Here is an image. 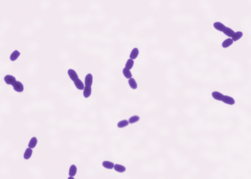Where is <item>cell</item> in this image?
Wrapping results in <instances>:
<instances>
[{"label":"cell","mask_w":251,"mask_h":179,"mask_svg":"<svg viewBox=\"0 0 251 179\" xmlns=\"http://www.w3.org/2000/svg\"><path fill=\"white\" fill-rule=\"evenodd\" d=\"M214 27L216 28L217 30H218V31H220V32H223V31L225 30V28L226 26H225L223 24L220 23V22H215V23L214 24Z\"/></svg>","instance_id":"7"},{"label":"cell","mask_w":251,"mask_h":179,"mask_svg":"<svg viewBox=\"0 0 251 179\" xmlns=\"http://www.w3.org/2000/svg\"><path fill=\"white\" fill-rule=\"evenodd\" d=\"M134 64H135V62H134V60H132V59H131V58H129L128 61H127V62H126V66H125V68H126L127 70H131L132 67H133V66H134Z\"/></svg>","instance_id":"21"},{"label":"cell","mask_w":251,"mask_h":179,"mask_svg":"<svg viewBox=\"0 0 251 179\" xmlns=\"http://www.w3.org/2000/svg\"><path fill=\"white\" fill-rule=\"evenodd\" d=\"M129 84L130 87H131L132 89H136V88H137V83H136L135 80L134 78H132L131 79L129 80Z\"/></svg>","instance_id":"23"},{"label":"cell","mask_w":251,"mask_h":179,"mask_svg":"<svg viewBox=\"0 0 251 179\" xmlns=\"http://www.w3.org/2000/svg\"><path fill=\"white\" fill-rule=\"evenodd\" d=\"M32 152H33V151H32V148H27L26 149L25 152H24V160H27L30 159L31 156H32Z\"/></svg>","instance_id":"10"},{"label":"cell","mask_w":251,"mask_h":179,"mask_svg":"<svg viewBox=\"0 0 251 179\" xmlns=\"http://www.w3.org/2000/svg\"><path fill=\"white\" fill-rule=\"evenodd\" d=\"M68 76H69V77H70V78H71L74 82L75 80H77V79H79L77 73L75 72V70H72V69L68 70Z\"/></svg>","instance_id":"3"},{"label":"cell","mask_w":251,"mask_h":179,"mask_svg":"<svg viewBox=\"0 0 251 179\" xmlns=\"http://www.w3.org/2000/svg\"><path fill=\"white\" fill-rule=\"evenodd\" d=\"M91 87H89V86H85V88L83 90V95L85 98H88L90 94H91Z\"/></svg>","instance_id":"15"},{"label":"cell","mask_w":251,"mask_h":179,"mask_svg":"<svg viewBox=\"0 0 251 179\" xmlns=\"http://www.w3.org/2000/svg\"><path fill=\"white\" fill-rule=\"evenodd\" d=\"M13 86L14 90L17 92H22L24 91V86L19 81L16 80V82L13 85Z\"/></svg>","instance_id":"2"},{"label":"cell","mask_w":251,"mask_h":179,"mask_svg":"<svg viewBox=\"0 0 251 179\" xmlns=\"http://www.w3.org/2000/svg\"><path fill=\"white\" fill-rule=\"evenodd\" d=\"M222 102H225V104H235V100L233 98H232L231 96H224L223 99H222Z\"/></svg>","instance_id":"4"},{"label":"cell","mask_w":251,"mask_h":179,"mask_svg":"<svg viewBox=\"0 0 251 179\" xmlns=\"http://www.w3.org/2000/svg\"><path fill=\"white\" fill-rule=\"evenodd\" d=\"M4 80H5V82L8 85L13 86L16 82V78L14 76H11V75H7V76H5V77L4 78Z\"/></svg>","instance_id":"1"},{"label":"cell","mask_w":251,"mask_h":179,"mask_svg":"<svg viewBox=\"0 0 251 179\" xmlns=\"http://www.w3.org/2000/svg\"><path fill=\"white\" fill-rule=\"evenodd\" d=\"M19 56H20L19 51V50H14V51L11 54V55H10V59L11 61L14 62V61H16V60L19 57Z\"/></svg>","instance_id":"16"},{"label":"cell","mask_w":251,"mask_h":179,"mask_svg":"<svg viewBox=\"0 0 251 179\" xmlns=\"http://www.w3.org/2000/svg\"><path fill=\"white\" fill-rule=\"evenodd\" d=\"M37 143H38V139L37 138L35 137H33L31 138V140H29V144H28V148H34L36 146H37Z\"/></svg>","instance_id":"8"},{"label":"cell","mask_w":251,"mask_h":179,"mask_svg":"<svg viewBox=\"0 0 251 179\" xmlns=\"http://www.w3.org/2000/svg\"><path fill=\"white\" fill-rule=\"evenodd\" d=\"M242 35H243V33H242L241 32H236L234 33L233 36L231 38L232 40H233V42L237 41L238 40H239V39L242 37Z\"/></svg>","instance_id":"18"},{"label":"cell","mask_w":251,"mask_h":179,"mask_svg":"<svg viewBox=\"0 0 251 179\" xmlns=\"http://www.w3.org/2000/svg\"><path fill=\"white\" fill-rule=\"evenodd\" d=\"M223 33H224L226 36L229 37L230 38H232V37L233 36V34H234L235 32L232 30L231 28H228V27H225V30L223 31Z\"/></svg>","instance_id":"12"},{"label":"cell","mask_w":251,"mask_h":179,"mask_svg":"<svg viewBox=\"0 0 251 179\" xmlns=\"http://www.w3.org/2000/svg\"><path fill=\"white\" fill-rule=\"evenodd\" d=\"M212 94V96L214 99H215V100H219V101H222V99H223L224 95L222 94H221L220 92H213Z\"/></svg>","instance_id":"9"},{"label":"cell","mask_w":251,"mask_h":179,"mask_svg":"<svg viewBox=\"0 0 251 179\" xmlns=\"http://www.w3.org/2000/svg\"><path fill=\"white\" fill-rule=\"evenodd\" d=\"M139 120H140V117L138 116H133L129 118V124H135V123L137 122Z\"/></svg>","instance_id":"24"},{"label":"cell","mask_w":251,"mask_h":179,"mask_svg":"<svg viewBox=\"0 0 251 179\" xmlns=\"http://www.w3.org/2000/svg\"><path fill=\"white\" fill-rule=\"evenodd\" d=\"M123 76H125L126 78H128L129 80L131 79V78H132V72H130V70H127L126 68H124V69L123 70Z\"/></svg>","instance_id":"20"},{"label":"cell","mask_w":251,"mask_h":179,"mask_svg":"<svg viewBox=\"0 0 251 179\" xmlns=\"http://www.w3.org/2000/svg\"><path fill=\"white\" fill-rule=\"evenodd\" d=\"M129 121L127 120H122L120 122L117 123V127L118 128H123V127H126L129 125Z\"/></svg>","instance_id":"22"},{"label":"cell","mask_w":251,"mask_h":179,"mask_svg":"<svg viewBox=\"0 0 251 179\" xmlns=\"http://www.w3.org/2000/svg\"><path fill=\"white\" fill-rule=\"evenodd\" d=\"M77 168L76 165L74 164H72L71 167H70V169H69V172H68V175L70 177H74L77 174Z\"/></svg>","instance_id":"6"},{"label":"cell","mask_w":251,"mask_h":179,"mask_svg":"<svg viewBox=\"0 0 251 179\" xmlns=\"http://www.w3.org/2000/svg\"><path fill=\"white\" fill-rule=\"evenodd\" d=\"M102 165H103L104 168H105L106 169H109V170L113 169L114 166H115L114 163H112L111 162H109V161H104V162H103Z\"/></svg>","instance_id":"11"},{"label":"cell","mask_w":251,"mask_h":179,"mask_svg":"<svg viewBox=\"0 0 251 179\" xmlns=\"http://www.w3.org/2000/svg\"><path fill=\"white\" fill-rule=\"evenodd\" d=\"M74 84H75L76 87L78 89H79V90H84L85 85H84V84L82 82V80L80 79H77V80H75L74 81Z\"/></svg>","instance_id":"14"},{"label":"cell","mask_w":251,"mask_h":179,"mask_svg":"<svg viewBox=\"0 0 251 179\" xmlns=\"http://www.w3.org/2000/svg\"><path fill=\"white\" fill-rule=\"evenodd\" d=\"M85 86H89L91 87L93 84V76L91 74H87V76L85 77Z\"/></svg>","instance_id":"5"},{"label":"cell","mask_w":251,"mask_h":179,"mask_svg":"<svg viewBox=\"0 0 251 179\" xmlns=\"http://www.w3.org/2000/svg\"><path fill=\"white\" fill-rule=\"evenodd\" d=\"M114 169L115 171L118 172H124L126 171V168L124 166L121 165V164H116L114 166Z\"/></svg>","instance_id":"17"},{"label":"cell","mask_w":251,"mask_h":179,"mask_svg":"<svg viewBox=\"0 0 251 179\" xmlns=\"http://www.w3.org/2000/svg\"><path fill=\"white\" fill-rule=\"evenodd\" d=\"M68 179H74V177H70V176H69L68 178Z\"/></svg>","instance_id":"25"},{"label":"cell","mask_w":251,"mask_h":179,"mask_svg":"<svg viewBox=\"0 0 251 179\" xmlns=\"http://www.w3.org/2000/svg\"><path fill=\"white\" fill-rule=\"evenodd\" d=\"M138 55H139V50L137 48H135L132 50V52L130 54V58L133 60V59L136 58Z\"/></svg>","instance_id":"19"},{"label":"cell","mask_w":251,"mask_h":179,"mask_svg":"<svg viewBox=\"0 0 251 179\" xmlns=\"http://www.w3.org/2000/svg\"><path fill=\"white\" fill-rule=\"evenodd\" d=\"M233 41L232 40L231 38H228V39H226L225 41H223L222 44V48H228L229 46H231L232 44H233Z\"/></svg>","instance_id":"13"}]
</instances>
